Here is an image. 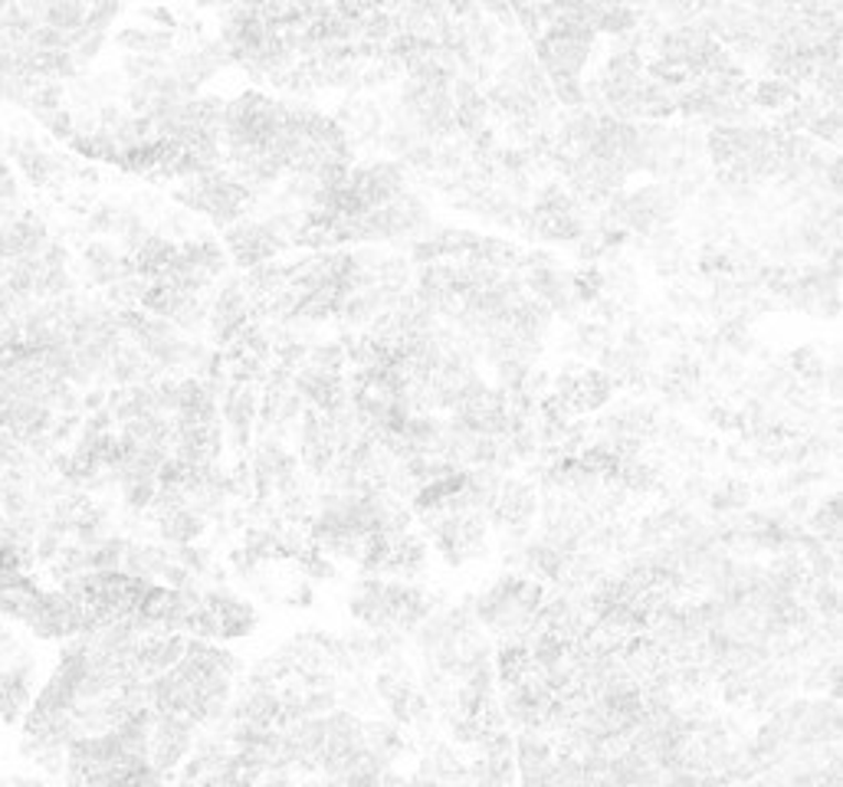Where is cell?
Instances as JSON below:
<instances>
[{
  "instance_id": "6da1fadb",
  "label": "cell",
  "mask_w": 843,
  "mask_h": 787,
  "mask_svg": "<svg viewBox=\"0 0 843 787\" xmlns=\"http://www.w3.org/2000/svg\"><path fill=\"white\" fill-rule=\"evenodd\" d=\"M597 43V33L591 26H568V23H552L539 40H536V63L545 73L549 83L555 79H577L591 50Z\"/></svg>"
},
{
  "instance_id": "7a4b0ae2",
  "label": "cell",
  "mask_w": 843,
  "mask_h": 787,
  "mask_svg": "<svg viewBox=\"0 0 843 787\" xmlns=\"http://www.w3.org/2000/svg\"><path fill=\"white\" fill-rule=\"evenodd\" d=\"M526 234H536L542 240L571 244L584 237V214L574 194H568L562 184H545L529 211Z\"/></svg>"
},
{
  "instance_id": "3957f363",
  "label": "cell",
  "mask_w": 843,
  "mask_h": 787,
  "mask_svg": "<svg viewBox=\"0 0 843 787\" xmlns=\"http://www.w3.org/2000/svg\"><path fill=\"white\" fill-rule=\"evenodd\" d=\"M224 247L237 260V266L253 269L260 262L273 260L289 244L282 240L267 220H237L234 227L224 230Z\"/></svg>"
},
{
  "instance_id": "277c9868",
  "label": "cell",
  "mask_w": 843,
  "mask_h": 787,
  "mask_svg": "<svg viewBox=\"0 0 843 787\" xmlns=\"http://www.w3.org/2000/svg\"><path fill=\"white\" fill-rule=\"evenodd\" d=\"M526 285H529V289L536 292V299L545 302L552 312H571V309L577 305L571 276L562 272L555 262H552V266H539V269H526Z\"/></svg>"
},
{
  "instance_id": "5b68a950",
  "label": "cell",
  "mask_w": 843,
  "mask_h": 787,
  "mask_svg": "<svg viewBox=\"0 0 843 787\" xmlns=\"http://www.w3.org/2000/svg\"><path fill=\"white\" fill-rule=\"evenodd\" d=\"M201 601H204V607L214 614L220 637H244V634H250V630L257 627L253 607L244 604V601H237V597H230V594H224V591H214V594H207V597H201Z\"/></svg>"
},
{
  "instance_id": "8992f818",
  "label": "cell",
  "mask_w": 843,
  "mask_h": 787,
  "mask_svg": "<svg viewBox=\"0 0 843 787\" xmlns=\"http://www.w3.org/2000/svg\"><path fill=\"white\" fill-rule=\"evenodd\" d=\"M516 748H519L522 781H529V785H545V778H549V768H552L555 755H552V745L539 735V729H522V735H519Z\"/></svg>"
},
{
  "instance_id": "52a82bcc",
  "label": "cell",
  "mask_w": 843,
  "mask_h": 787,
  "mask_svg": "<svg viewBox=\"0 0 843 787\" xmlns=\"http://www.w3.org/2000/svg\"><path fill=\"white\" fill-rule=\"evenodd\" d=\"M257 394L250 391L247 385L237 381V388L227 394V403H224V417H227V427H230V436L237 446H247L250 443V433H253V420H257Z\"/></svg>"
},
{
  "instance_id": "ba28073f",
  "label": "cell",
  "mask_w": 843,
  "mask_h": 787,
  "mask_svg": "<svg viewBox=\"0 0 843 787\" xmlns=\"http://www.w3.org/2000/svg\"><path fill=\"white\" fill-rule=\"evenodd\" d=\"M83 260H86L89 276H93L99 285H116V282H122L126 276H132V272H136L132 257L116 254L109 244H89V247H86V254H83Z\"/></svg>"
},
{
  "instance_id": "9c48e42d",
  "label": "cell",
  "mask_w": 843,
  "mask_h": 787,
  "mask_svg": "<svg viewBox=\"0 0 843 787\" xmlns=\"http://www.w3.org/2000/svg\"><path fill=\"white\" fill-rule=\"evenodd\" d=\"M158 525H161V535H164L167 541H177V545H187V541H194V538L204 531L201 516H197L194 509H187V506L158 516Z\"/></svg>"
},
{
  "instance_id": "30bf717a",
  "label": "cell",
  "mask_w": 843,
  "mask_h": 787,
  "mask_svg": "<svg viewBox=\"0 0 843 787\" xmlns=\"http://www.w3.org/2000/svg\"><path fill=\"white\" fill-rule=\"evenodd\" d=\"M532 650L526 644H506V650L499 654V679L506 686H516L522 682L529 672H532Z\"/></svg>"
},
{
  "instance_id": "8fae6325",
  "label": "cell",
  "mask_w": 843,
  "mask_h": 787,
  "mask_svg": "<svg viewBox=\"0 0 843 787\" xmlns=\"http://www.w3.org/2000/svg\"><path fill=\"white\" fill-rule=\"evenodd\" d=\"M798 86L785 83V79H761L752 93V103L761 106V109H785L798 99Z\"/></svg>"
},
{
  "instance_id": "7c38bea8",
  "label": "cell",
  "mask_w": 843,
  "mask_h": 787,
  "mask_svg": "<svg viewBox=\"0 0 843 787\" xmlns=\"http://www.w3.org/2000/svg\"><path fill=\"white\" fill-rule=\"evenodd\" d=\"M814 531L831 545V551H837V541H841V499L837 496H831L818 513H814Z\"/></svg>"
},
{
  "instance_id": "4fadbf2b",
  "label": "cell",
  "mask_w": 843,
  "mask_h": 787,
  "mask_svg": "<svg viewBox=\"0 0 843 787\" xmlns=\"http://www.w3.org/2000/svg\"><path fill=\"white\" fill-rule=\"evenodd\" d=\"M571 285H574V299L581 305V302H597L604 295L607 279H604V272L597 266H584V269H577L571 276Z\"/></svg>"
},
{
  "instance_id": "5bb4252c",
  "label": "cell",
  "mask_w": 843,
  "mask_h": 787,
  "mask_svg": "<svg viewBox=\"0 0 843 787\" xmlns=\"http://www.w3.org/2000/svg\"><path fill=\"white\" fill-rule=\"evenodd\" d=\"M811 131H814V138H824V141L837 144V141H841V112H837V109L824 112L821 119L811 122Z\"/></svg>"
}]
</instances>
